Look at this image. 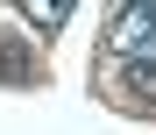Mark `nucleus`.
Instances as JSON below:
<instances>
[{"label": "nucleus", "instance_id": "obj_1", "mask_svg": "<svg viewBox=\"0 0 156 135\" xmlns=\"http://www.w3.org/2000/svg\"><path fill=\"white\" fill-rule=\"evenodd\" d=\"M107 50L128 64V57H142V64H156V0H135V7H121L114 21H107Z\"/></svg>", "mask_w": 156, "mask_h": 135}, {"label": "nucleus", "instance_id": "obj_2", "mask_svg": "<svg viewBox=\"0 0 156 135\" xmlns=\"http://www.w3.org/2000/svg\"><path fill=\"white\" fill-rule=\"evenodd\" d=\"M121 93L135 100V107H156V64H142V57H128V64H121Z\"/></svg>", "mask_w": 156, "mask_h": 135}, {"label": "nucleus", "instance_id": "obj_3", "mask_svg": "<svg viewBox=\"0 0 156 135\" xmlns=\"http://www.w3.org/2000/svg\"><path fill=\"white\" fill-rule=\"evenodd\" d=\"M0 78H14V86H29V78H36V64H29V50H21V43H0Z\"/></svg>", "mask_w": 156, "mask_h": 135}, {"label": "nucleus", "instance_id": "obj_4", "mask_svg": "<svg viewBox=\"0 0 156 135\" xmlns=\"http://www.w3.org/2000/svg\"><path fill=\"white\" fill-rule=\"evenodd\" d=\"M21 7H29V21H36V29H64V0H21Z\"/></svg>", "mask_w": 156, "mask_h": 135}]
</instances>
